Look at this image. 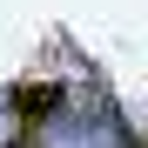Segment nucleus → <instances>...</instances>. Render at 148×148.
Returning <instances> with one entry per match:
<instances>
[{
	"label": "nucleus",
	"instance_id": "nucleus-1",
	"mask_svg": "<svg viewBox=\"0 0 148 148\" xmlns=\"http://www.w3.org/2000/svg\"><path fill=\"white\" fill-rule=\"evenodd\" d=\"M40 148H128V135H121V114L101 94H67L40 121Z\"/></svg>",
	"mask_w": 148,
	"mask_h": 148
},
{
	"label": "nucleus",
	"instance_id": "nucleus-2",
	"mask_svg": "<svg viewBox=\"0 0 148 148\" xmlns=\"http://www.w3.org/2000/svg\"><path fill=\"white\" fill-rule=\"evenodd\" d=\"M0 148H7V94H0Z\"/></svg>",
	"mask_w": 148,
	"mask_h": 148
}]
</instances>
